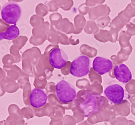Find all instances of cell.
Segmentation results:
<instances>
[{
    "label": "cell",
    "instance_id": "277c9868",
    "mask_svg": "<svg viewBox=\"0 0 135 125\" xmlns=\"http://www.w3.org/2000/svg\"><path fill=\"white\" fill-rule=\"evenodd\" d=\"M90 68V59L85 55H80L71 62L70 73L77 77H82L87 75Z\"/></svg>",
    "mask_w": 135,
    "mask_h": 125
},
{
    "label": "cell",
    "instance_id": "6da1fadb",
    "mask_svg": "<svg viewBox=\"0 0 135 125\" xmlns=\"http://www.w3.org/2000/svg\"><path fill=\"white\" fill-rule=\"evenodd\" d=\"M105 98L98 94H88L83 102L80 104V107L84 112L85 117L98 113L105 105Z\"/></svg>",
    "mask_w": 135,
    "mask_h": 125
},
{
    "label": "cell",
    "instance_id": "52a82bcc",
    "mask_svg": "<svg viewBox=\"0 0 135 125\" xmlns=\"http://www.w3.org/2000/svg\"><path fill=\"white\" fill-rule=\"evenodd\" d=\"M48 96L44 91L40 88L33 89L29 96L30 105L34 108H41L47 104Z\"/></svg>",
    "mask_w": 135,
    "mask_h": 125
},
{
    "label": "cell",
    "instance_id": "7a4b0ae2",
    "mask_svg": "<svg viewBox=\"0 0 135 125\" xmlns=\"http://www.w3.org/2000/svg\"><path fill=\"white\" fill-rule=\"evenodd\" d=\"M56 95L61 102L67 104L75 100L77 93L75 87L71 84L62 80L56 85Z\"/></svg>",
    "mask_w": 135,
    "mask_h": 125
},
{
    "label": "cell",
    "instance_id": "8992f818",
    "mask_svg": "<svg viewBox=\"0 0 135 125\" xmlns=\"http://www.w3.org/2000/svg\"><path fill=\"white\" fill-rule=\"evenodd\" d=\"M49 59L52 67L56 69H62L66 66L68 57L62 49L56 48L50 53Z\"/></svg>",
    "mask_w": 135,
    "mask_h": 125
},
{
    "label": "cell",
    "instance_id": "5b68a950",
    "mask_svg": "<svg viewBox=\"0 0 135 125\" xmlns=\"http://www.w3.org/2000/svg\"><path fill=\"white\" fill-rule=\"evenodd\" d=\"M105 96L114 104H120L124 97L123 88L118 84H114L108 86L104 90Z\"/></svg>",
    "mask_w": 135,
    "mask_h": 125
},
{
    "label": "cell",
    "instance_id": "30bf717a",
    "mask_svg": "<svg viewBox=\"0 0 135 125\" xmlns=\"http://www.w3.org/2000/svg\"><path fill=\"white\" fill-rule=\"evenodd\" d=\"M20 35V30L16 25L10 26L6 31L0 32V41L4 39L13 40L17 38Z\"/></svg>",
    "mask_w": 135,
    "mask_h": 125
},
{
    "label": "cell",
    "instance_id": "ba28073f",
    "mask_svg": "<svg viewBox=\"0 0 135 125\" xmlns=\"http://www.w3.org/2000/svg\"><path fill=\"white\" fill-rule=\"evenodd\" d=\"M94 71L100 75L109 73L113 68V63L109 59L98 56L94 59L93 63Z\"/></svg>",
    "mask_w": 135,
    "mask_h": 125
},
{
    "label": "cell",
    "instance_id": "9c48e42d",
    "mask_svg": "<svg viewBox=\"0 0 135 125\" xmlns=\"http://www.w3.org/2000/svg\"><path fill=\"white\" fill-rule=\"evenodd\" d=\"M114 75L117 80L123 84H127L132 78V74L129 68L124 64L116 65L114 68Z\"/></svg>",
    "mask_w": 135,
    "mask_h": 125
},
{
    "label": "cell",
    "instance_id": "3957f363",
    "mask_svg": "<svg viewBox=\"0 0 135 125\" xmlns=\"http://www.w3.org/2000/svg\"><path fill=\"white\" fill-rule=\"evenodd\" d=\"M2 20L8 24H15L20 19L22 9L16 2H9L4 4L1 11Z\"/></svg>",
    "mask_w": 135,
    "mask_h": 125
}]
</instances>
